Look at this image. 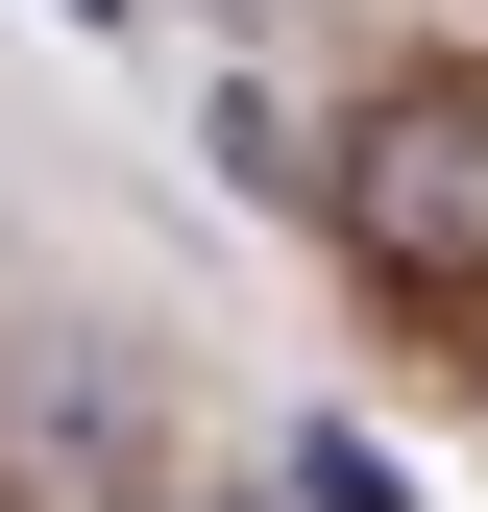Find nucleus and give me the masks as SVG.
<instances>
[{
	"instance_id": "1",
	"label": "nucleus",
	"mask_w": 488,
	"mask_h": 512,
	"mask_svg": "<svg viewBox=\"0 0 488 512\" xmlns=\"http://www.w3.org/2000/svg\"><path fill=\"white\" fill-rule=\"evenodd\" d=\"M318 196H342V244H366V293L464 317V293H488V98H464V74L366 98L342 147H318Z\"/></svg>"
},
{
	"instance_id": "2",
	"label": "nucleus",
	"mask_w": 488,
	"mask_h": 512,
	"mask_svg": "<svg viewBox=\"0 0 488 512\" xmlns=\"http://www.w3.org/2000/svg\"><path fill=\"white\" fill-rule=\"evenodd\" d=\"M293 512H415V488H391V439H342V415H293Z\"/></svg>"
},
{
	"instance_id": "3",
	"label": "nucleus",
	"mask_w": 488,
	"mask_h": 512,
	"mask_svg": "<svg viewBox=\"0 0 488 512\" xmlns=\"http://www.w3.org/2000/svg\"><path fill=\"white\" fill-rule=\"evenodd\" d=\"M464 391H488V293H464Z\"/></svg>"
}]
</instances>
